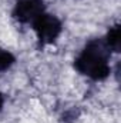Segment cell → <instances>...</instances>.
Instances as JSON below:
<instances>
[{
    "label": "cell",
    "instance_id": "3",
    "mask_svg": "<svg viewBox=\"0 0 121 123\" xmlns=\"http://www.w3.org/2000/svg\"><path fill=\"white\" fill-rule=\"evenodd\" d=\"M44 0H17L13 7V17L19 23H33L41 13H44Z\"/></svg>",
    "mask_w": 121,
    "mask_h": 123
},
{
    "label": "cell",
    "instance_id": "2",
    "mask_svg": "<svg viewBox=\"0 0 121 123\" xmlns=\"http://www.w3.org/2000/svg\"><path fill=\"white\" fill-rule=\"evenodd\" d=\"M31 26L36 31L38 47H44V46L54 43L59 39V36L61 34V30H63V25H61L60 19L57 16L49 14L46 12L41 13L31 23Z\"/></svg>",
    "mask_w": 121,
    "mask_h": 123
},
{
    "label": "cell",
    "instance_id": "4",
    "mask_svg": "<svg viewBox=\"0 0 121 123\" xmlns=\"http://www.w3.org/2000/svg\"><path fill=\"white\" fill-rule=\"evenodd\" d=\"M120 36H121L120 25H114L113 27H110L104 42H105V44L108 46V49L111 52H120Z\"/></svg>",
    "mask_w": 121,
    "mask_h": 123
},
{
    "label": "cell",
    "instance_id": "1",
    "mask_svg": "<svg viewBox=\"0 0 121 123\" xmlns=\"http://www.w3.org/2000/svg\"><path fill=\"white\" fill-rule=\"evenodd\" d=\"M110 57L111 50L104 39H93L86 43L83 50L74 59V69L91 80H104L111 72Z\"/></svg>",
    "mask_w": 121,
    "mask_h": 123
},
{
    "label": "cell",
    "instance_id": "5",
    "mask_svg": "<svg viewBox=\"0 0 121 123\" xmlns=\"http://www.w3.org/2000/svg\"><path fill=\"white\" fill-rule=\"evenodd\" d=\"M78 115H80V113H78V110H76V109H70V110L64 112L63 116H61L63 123H73L74 120H77Z\"/></svg>",
    "mask_w": 121,
    "mask_h": 123
},
{
    "label": "cell",
    "instance_id": "6",
    "mask_svg": "<svg viewBox=\"0 0 121 123\" xmlns=\"http://www.w3.org/2000/svg\"><path fill=\"white\" fill-rule=\"evenodd\" d=\"M3 105H4V97H3V93L0 92V110L3 109Z\"/></svg>",
    "mask_w": 121,
    "mask_h": 123
}]
</instances>
